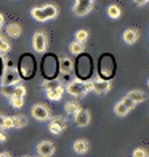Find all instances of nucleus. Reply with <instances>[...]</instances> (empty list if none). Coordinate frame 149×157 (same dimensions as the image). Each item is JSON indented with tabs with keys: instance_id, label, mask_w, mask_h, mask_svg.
I'll list each match as a JSON object with an SVG mask.
<instances>
[{
	"instance_id": "1",
	"label": "nucleus",
	"mask_w": 149,
	"mask_h": 157,
	"mask_svg": "<svg viewBox=\"0 0 149 157\" xmlns=\"http://www.w3.org/2000/svg\"><path fill=\"white\" fill-rule=\"evenodd\" d=\"M35 67H37V63H35L32 55H23L19 59V67L16 69L19 72V77L23 75L24 78H31L35 74Z\"/></svg>"
},
{
	"instance_id": "2",
	"label": "nucleus",
	"mask_w": 149,
	"mask_h": 157,
	"mask_svg": "<svg viewBox=\"0 0 149 157\" xmlns=\"http://www.w3.org/2000/svg\"><path fill=\"white\" fill-rule=\"evenodd\" d=\"M91 58L88 55H82L79 59H77V80L87 82V78H90L91 75Z\"/></svg>"
},
{
	"instance_id": "3",
	"label": "nucleus",
	"mask_w": 149,
	"mask_h": 157,
	"mask_svg": "<svg viewBox=\"0 0 149 157\" xmlns=\"http://www.w3.org/2000/svg\"><path fill=\"white\" fill-rule=\"evenodd\" d=\"M58 15V10H56L55 5H45V6H37V8H32L31 10V16L35 21H40L44 23L47 19H52Z\"/></svg>"
},
{
	"instance_id": "4",
	"label": "nucleus",
	"mask_w": 149,
	"mask_h": 157,
	"mask_svg": "<svg viewBox=\"0 0 149 157\" xmlns=\"http://www.w3.org/2000/svg\"><path fill=\"white\" fill-rule=\"evenodd\" d=\"M59 71V61L55 55H47L42 61V74L47 78H53Z\"/></svg>"
},
{
	"instance_id": "5",
	"label": "nucleus",
	"mask_w": 149,
	"mask_h": 157,
	"mask_svg": "<svg viewBox=\"0 0 149 157\" xmlns=\"http://www.w3.org/2000/svg\"><path fill=\"white\" fill-rule=\"evenodd\" d=\"M116 71V64L112 59L111 55H103L101 59H99V75H101V80H108L114 75Z\"/></svg>"
},
{
	"instance_id": "6",
	"label": "nucleus",
	"mask_w": 149,
	"mask_h": 157,
	"mask_svg": "<svg viewBox=\"0 0 149 157\" xmlns=\"http://www.w3.org/2000/svg\"><path fill=\"white\" fill-rule=\"evenodd\" d=\"M67 93L72 96H83L87 91L91 90V82H82V80H72L67 83Z\"/></svg>"
},
{
	"instance_id": "7",
	"label": "nucleus",
	"mask_w": 149,
	"mask_h": 157,
	"mask_svg": "<svg viewBox=\"0 0 149 157\" xmlns=\"http://www.w3.org/2000/svg\"><path fill=\"white\" fill-rule=\"evenodd\" d=\"M19 72L13 67V69H5L3 71V75H2V87L5 85H13V83H18L19 82Z\"/></svg>"
},
{
	"instance_id": "8",
	"label": "nucleus",
	"mask_w": 149,
	"mask_h": 157,
	"mask_svg": "<svg viewBox=\"0 0 149 157\" xmlns=\"http://www.w3.org/2000/svg\"><path fill=\"white\" fill-rule=\"evenodd\" d=\"M91 10H93V2H90V0H79L74 5V13L79 16H85Z\"/></svg>"
},
{
	"instance_id": "9",
	"label": "nucleus",
	"mask_w": 149,
	"mask_h": 157,
	"mask_svg": "<svg viewBox=\"0 0 149 157\" xmlns=\"http://www.w3.org/2000/svg\"><path fill=\"white\" fill-rule=\"evenodd\" d=\"M32 45H34V50L35 52H45V48H47V37H45V34L44 32H35L34 34V39H32Z\"/></svg>"
},
{
	"instance_id": "10",
	"label": "nucleus",
	"mask_w": 149,
	"mask_h": 157,
	"mask_svg": "<svg viewBox=\"0 0 149 157\" xmlns=\"http://www.w3.org/2000/svg\"><path fill=\"white\" fill-rule=\"evenodd\" d=\"M74 117H75V124L79 127H87L90 124V112L87 109H79L74 114Z\"/></svg>"
},
{
	"instance_id": "11",
	"label": "nucleus",
	"mask_w": 149,
	"mask_h": 157,
	"mask_svg": "<svg viewBox=\"0 0 149 157\" xmlns=\"http://www.w3.org/2000/svg\"><path fill=\"white\" fill-rule=\"evenodd\" d=\"M109 88H111V83L108 80H101V78H98V80L91 82V90L96 91L98 95H103V93H106V91H109Z\"/></svg>"
},
{
	"instance_id": "12",
	"label": "nucleus",
	"mask_w": 149,
	"mask_h": 157,
	"mask_svg": "<svg viewBox=\"0 0 149 157\" xmlns=\"http://www.w3.org/2000/svg\"><path fill=\"white\" fill-rule=\"evenodd\" d=\"M32 116H34V119H37V120H47L50 117L48 108H45V106H42V104L34 106L32 108Z\"/></svg>"
},
{
	"instance_id": "13",
	"label": "nucleus",
	"mask_w": 149,
	"mask_h": 157,
	"mask_svg": "<svg viewBox=\"0 0 149 157\" xmlns=\"http://www.w3.org/2000/svg\"><path fill=\"white\" fill-rule=\"evenodd\" d=\"M37 151H39V154L42 157H50V155H53V152H55V146L50 141H42L40 144L37 146Z\"/></svg>"
},
{
	"instance_id": "14",
	"label": "nucleus",
	"mask_w": 149,
	"mask_h": 157,
	"mask_svg": "<svg viewBox=\"0 0 149 157\" xmlns=\"http://www.w3.org/2000/svg\"><path fill=\"white\" fill-rule=\"evenodd\" d=\"M138 37H139V34H138L136 29H127L124 32V42H125V44H128V45L135 44V42L138 40Z\"/></svg>"
},
{
	"instance_id": "15",
	"label": "nucleus",
	"mask_w": 149,
	"mask_h": 157,
	"mask_svg": "<svg viewBox=\"0 0 149 157\" xmlns=\"http://www.w3.org/2000/svg\"><path fill=\"white\" fill-rule=\"evenodd\" d=\"M127 98H128L133 104H135V103H143L144 99H146V96H144L143 91H138V90L128 91V95H127Z\"/></svg>"
},
{
	"instance_id": "16",
	"label": "nucleus",
	"mask_w": 149,
	"mask_h": 157,
	"mask_svg": "<svg viewBox=\"0 0 149 157\" xmlns=\"http://www.w3.org/2000/svg\"><path fill=\"white\" fill-rule=\"evenodd\" d=\"M74 151L77 154H85V152L88 151V143L85 141V140H77L74 143Z\"/></svg>"
},
{
	"instance_id": "17",
	"label": "nucleus",
	"mask_w": 149,
	"mask_h": 157,
	"mask_svg": "<svg viewBox=\"0 0 149 157\" xmlns=\"http://www.w3.org/2000/svg\"><path fill=\"white\" fill-rule=\"evenodd\" d=\"M63 93H64V88L58 87V88H55V90L47 91V96H48V99H52V101H58V99H61Z\"/></svg>"
},
{
	"instance_id": "18",
	"label": "nucleus",
	"mask_w": 149,
	"mask_h": 157,
	"mask_svg": "<svg viewBox=\"0 0 149 157\" xmlns=\"http://www.w3.org/2000/svg\"><path fill=\"white\" fill-rule=\"evenodd\" d=\"M6 34L10 35V37L16 39L21 35V26L19 24H8L6 26Z\"/></svg>"
},
{
	"instance_id": "19",
	"label": "nucleus",
	"mask_w": 149,
	"mask_h": 157,
	"mask_svg": "<svg viewBox=\"0 0 149 157\" xmlns=\"http://www.w3.org/2000/svg\"><path fill=\"white\" fill-rule=\"evenodd\" d=\"M11 122H13V128H23L27 124V119L24 116H16V117H11Z\"/></svg>"
},
{
	"instance_id": "20",
	"label": "nucleus",
	"mask_w": 149,
	"mask_h": 157,
	"mask_svg": "<svg viewBox=\"0 0 149 157\" xmlns=\"http://www.w3.org/2000/svg\"><path fill=\"white\" fill-rule=\"evenodd\" d=\"M15 88H16V85H5V87L0 88V91H2L3 96L13 98V95H15Z\"/></svg>"
},
{
	"instance_id": "21",
	"label": "nucleus",
	"mask_w": 149,
	"mask_h": 157,
	"mask_svg": "<svg viewBox=\"0 0 149 157\" xmlns=\"http://www.w3.org/2000/svg\"><path fill=\"white\" fill-rule=\"evenodd\" d=\"M108 16L112 18V19H117V18L120 16V8H119L117 5H111V6H108Z\"/></svg>"
},
{
	"instance_id": "22",
	"label": "nucleus",
	"mask_w": 149,
	"mask_h": 157,
	"mask_svg": "<svg viewBox=\"0 0 149 157\" xmlns=\"http://www.w3.org/2000/svg\"><path fill=\"white\" fill-rule=\"evenodd\" d=\"M50 124H55V125H58L61 130H66V127H67V124H66V120L63 119V117H52V120H50Z\"/></svg>"
},
{
	"instance_id": "23",
	"label": "nucleus",
	"mask_w": 149,
	"mask_h": 157,
	"mask_svg": "<svg viewBox=\"0 0 149 157\" xmlns=\"http://www.w3.org/2000/svg\"><path fill=\"white\" fill-rule=\"evenodd\" d=\"M59 66L63 69V72H71V67H72V63H71L69 58H63L59 61Z\"/></svg>"
},
{
	"instance_id": "24",
	"label": "nucleus",
	"mask_w": 149,
	"mask_h": 157,
	"mask_svg": "<svg viewBox=\"0 0 149 157\" xmlns=\"http://www.w3.org/2000/svg\"><path fill=\"white\" fill-rule=\"evenodd\" d=\"M88 39V32L87 31H77L75 32V40H77V44H82V42H85Z\"/></svg>"
},
{
	"instance_id": "25",
	"label": "nucleus",
	"mask_w": 149,
	"mask_h": 157,
	"mask_svg": "<svg viewBox=\"0 0 149 157\" xmlns=\"http://www.w3.org/2000/svg\"><path fill=\"white\" fill-rule=\"evenodd\" d=\"M69 48H71V53H74V55H80V53L83 52V45L77 44V42L71 44V45H69Z\"/></svg>"
},
{
	"instance_id": "26",
	"label": "nucleus",
	"mask_w": 149,
	"mask_h": 157,
	"mask_svg": "<svg viewBox=\"0 0 149 157\" xmlns=\"http://www.w3.org/2000/svg\"><path fill=\"white\" fill-rule=\"evenodd\" d=\"M58 87H61V83H59L58 80H50V82H45V83H44V88H45L47 91L55 90V88H58Z\"/></svg>"
},
{
	"instance_id": "27",
	"label": "nucleus",
	"mask_w": 149,
	"mask_h": 157,
	"mask_svg": "<svg viewBox=\"0 0 149 157\" xmlns=\"http://www.w3.org/2000/svg\"><path fill=\"white\" fill-rule=\"evenodd\" d=\"M79 109H80V108H79V104L74 103V101H71V103L66 104V112H67V114H75Z\"/></svg>"
},
{
	"instance_id": "28",
	"label": "nucleus",
	"mask_w": 149,
	"mask_h": 157,
	"mask_svg": "<svg viewBox=\"0 0 149 157\" xmlns=\"http://www.w3.org/2000/svg\"><path fill=\"white\" fill-rule=\"evenodd\" d=\"M116 114H117V116H120V117H124V116H127V114H128V111L125 109V106H124L122 103H117V104H116Z\"/></svg>"
},
{
	"instance_id": "29",
	"label": "nucleus",
	"mask_w": 149,
	"mask_h": 157,
	"mask_svg": "<svg viewBox=\"0 0 149 157\" xmlns=\"http://www.w3.org/2000/svg\"><path fill=\"white\" fill-rule=\"evenodd\" d=\"M23 103H24V99H23V98H16V96L10 98V104L13 106V108H16V109H19L21 106H23Z\"/></svg>"
},
{
	"instance_id": "30",
	"label": "nucleus",
	"mask_w": 149,
	"mask_h": 157,
	"mask_svg": "<svg viewBox=\"0 0 149 157\" xmlns=\"http://www.w3.org/2000/svg\"><path fill=\"white\" fill-rule=\"evenodd\" d=\"M24 95H26V88H24V87H21V85H16V88H15V95H13V96H16V98H23V99H24Z\"/></svg>"
},
{
	"instance_id": "31",
	"label": "nucleus",
	"mask_w": 149,
	"mask_h": 157,
	"mask_svg": "<svg viewBox=\"0 0 149 157\" xmlns=\"http://www.w3.org/2000/svg\"><path fill=\"white\" fill-rule=\"evenodd\" d=\"M10 50V45H8V42H6L5 39L0 37V53H6Z\"/></svg>"
},
{
	"instance_id": "32",
	"label": "nucleus",
	"mask_w": 149,
	"mask_h": 157,
	"mask_svg": "<svg viewBox=\"0 0 149 157\" xmlns=\"http://www.w3.org/2000/svg\"><path fill=\"white\" fill-rule=\"evenodd\" d=\"M120 103H122V104L125 106V109H127V111L133 109V106H135V104H133V103H132V101H130V99L127 98V96H125V98H124V99H122V101H120Z\"/></svg>"
},
{
	"instance_id": "33",
	"label": "nucleus",
	"mask_w": 149,
	"mask_h": 157,
	"mask_svg": "<svg viewBox=\"0 0 149 157\" xmlns=\"http://www.w3.org/2000/svg\"><path fill=\"white\" fill-rule=\"evenodd\" d=\"M48 128H50V132H52V133H55V135H59L63 130H61V128L58 127V125H55V124H50L48 125Z\"/></svg>"
},
{
	"instance_id": "34",
	"label": "nucleus",
	"mask_w": 149,
	"mask_h": 157,
	"mask_svg": "<svg viewBox=\"0 0 149 157\" xmlns=\"http://www.w3.org/2000/svg\"><path fill=\"white\" fill-rule=\"evenodd\" d=\"M133 157H147L146 155V151H144V149H135V151H133Z\"/></svg>"
},
{
	"instance_id": "35",
	"label": "nucleus",
	"mask_w": 149,
	"mask_h": 157,
	"mask_svg": "<svg viewBox=\"0 0 149 157\" xmlns=\"http://www.w3.org/2000/svg\"><path fill=\"white\" fill-rule=\"evenodd\" d=\"M3 128H13V122H11V117H5V122H3Z\"/></svg>"
},
{
	"instance_id": "36",
	"label": "nucleus",
	"mask_w": 149,
	"mask_h": 157,
	"mask_svg": "<svg viewBox=\"0 0 149 157\" xmlns=\"http://www.w3.org/2000/svg\"><path fill=\"white\" fill-rule=\"evenodd\" d=\"M5 66H6V69H13L15 67V63H13V59H5Z\"/></svg>"
},
{
	"instance_id": "37",
	"label": "nucleus",
	"mask_w": 149,
	"mask_h": 157,
	"mask_svg": "<svg viewBox=\"0 0 149 157\" xmlns=\"http://www.w3.org/2000/svg\"><path fill=\"white\" fill-rule=\"evenodd\" d=\"M3 122H5V116H0V128H3Z\"/></svg>"
},
{
	"instance_id": "38",
	"label": "nucleus",
	"mask_w": 149,
	"mask_h": 157,
	"mask_svg": "<svg viewBox=\"0 0 149 157\" xmlns=\"http://www.w3.org/2000/svg\"><path fill=\"white\" fill-rule=\"evenodd\" d=\"M5 140H6V136H5L3 133H0V143H2V141H5Z\"/></svg>"
},
{
	"instance_id": "39",
	"label": "nucleus",
	"mask_w": 149,
	"mask_h": 157,
	"mask_svg": "<svg viewBox=\"0 0 149 157\" xmlns=\"http://www.w3.org/2000/svg\"><path fill=\"white\" fill-rule=\"evenodd\" d=\"M2 69H3V59L0 58V74H2Z\"/></svg>"
},
{
	"instance_id": "40",
	"label": "nucleus",
	"mask_w": 149,
	"mask_h": 157,
	"mask_svg": "<svg viewBox=\"0 0 149 157\" xmlns=\"http://www.w3.org/2000/svg\"><path fill=\"white\" fill-rule=\"evenodd\" d=\"M0 157H10V154H6V152H0Z\"/></svg>"
},
{
	"instance_id": "41",
	"label": "nucleus",
	"mask_w": 149,
	"mask_h": 157,
	"mask_svg": "<svg viewBox=\"0 0 149 157\" xmlns=\"http://www.w3.org/2000/svg\"><path fill=\"white\" fill-rule=\"evenodd\" d=\"M2 24H3V16L0 15V26H2Z\"/></svg>"
}]
</instances>
